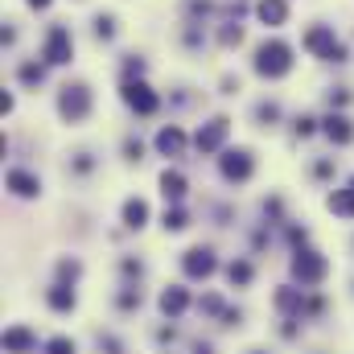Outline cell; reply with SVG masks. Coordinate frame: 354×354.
Listing matches in <instances>:
<instances>
[{"label":"cell","mask_w":354,"mask_h":354,"mask_svg":"<svg viewBox=\"0 0 354 354\" xmlns=\"http://www.w3.org/2000/svg\"><path fill=\"white\" fill-rule=\"evenodd\" d=\"M41 79H46V71H41V66H33V62H29V66H21V83H29V87H33V83H41Z\"/></svg>","instance_id":"cell-23"},{"label":"cell","mask_w":354,"mask_h":354,"mask_svg":"<svg viewBox=\"0 0 354 354\" xmlns=\"http://www.w3.org/2000/svg\"><path fill=\"white\" fill-rule=\"evenodd\" d=\"M46 4H50V0H29V8H46Z\"/></svg>","instance_id":"cell-29"},{"label":"cell","mask_w":354,"mask_h":354,"mask_svg":"<svg viewBox=\"0 0 354 354\" xmlns=\"http://www.w3.org/2000/svg\"><path fill=\"white\" fill-rule=\"evenodd\" d=\"M330 210H334V214H342V218H354V185L330 194Z\"/></svg>","instance_id":"cell-16"},{"label":"cell","mask_w":354,"mask_h":354,"mask_svg":"<svg viewBox=\"0 0 354 354\" xmlns=\"http://www.w3.org/2000/svg\"><path fill=\"white\" fill-rule=\"evenodd\" d=\"M243 41V29L235 25V29H223V46H239Z\"/></svg>","instance_id":"cell-26"},{"label":"cell","mask_w":354,"mask_h":354,"mask_svg":"<svg viewBox=\"0 0 354 354\" xmlns=\"http://www.w3.org/2000/svg\"><path fill=\"white\" fill-rule=\"evenodd\" d=\"M276 305H280V309H301V292L280 288V292H276Z\"/></svg>","instance_id":"cell-21"},{"label":"cell","mask_w":354,"mask_h":354,"mask_svg":"<svg viewBox=\"0 0 354 354\" xmlns=\"http://www.w3.org/2000/svg\"><path fill=\"white\" fill-rule=\"evenodd\" d=\"M252 153L248 149H231V153H223V177L227 181H248L252 177Z\"/></svg>","instance_id":"cell-6"},{"label":"cell","mask_w":354,"mask_h":354,"mask_svg":"<svg viewBox=\"0 0 354 354\" xmlns=\"http://www.w3.org/2000/svg\"><path fill=\"white\" fill-rule=\"evenodd\" d=\"M227 128H231V124H227V120L218 115V120H210L206 128H198V136H194V145H198L202 153H214V149H218V145L227 140Z\"/></svg>","instance_id":"cell-9"},{"label":"cell","mask_w":354,"mask_h":354,"mask_svg":"<svg viewBox=\"0 0 354 354\" xmlns=\"http://www.w3.org/2000/svg\"><path fill=\"white\" fill-rule=\"evenodd\" d=\"M256 12H260V21H264V25H284L288 4H284V0H260V4H256Z\"/></svg>","instance_id":"cell-14"},{"label":"cell","mask_w":354,"mask_h":354,"mask_svg":"<svg viewBox=\"0 0 354 354\" xmlns=\"http://www.w3.org/2000/svg\"><path fill=\"white\" fill-rule=\"evenodd\" d=\"M71 54H75V41H71V29H66V25H54V29L46 33V62H54V66H62V62H71Z\"/></svg>","instance_id":"cell-4"},{"label":"cell","mask_w":354,"mask_h":354,"mask_svg":"<svg viewBox=\"0 0 354 354\" xmlns=\"http://www.w3.org/2000/svg\"><path fill=\"white\" fill-rule=\"evenodd\" d=\"M58 111H62L66 120H87V111H91V91L83 87V83H75V87H62Z\"/></svg>","instance_id":"cell-3"},{"label":"cell","mask_w":354,"mask_h":354,"mask_svg":"<svg viewBox=\"0 0 354 354\" xmlns=\"http://www.w3.org/2000/svg\"><path fill=\"white\" fill-rule=\"evenodd\" d=\"M181 264H185V276H194V280H206V276L214 272V252H210V248H189Z\"/></svg>","instance_id":"cell-8"},{"label":"cell","mask_w":354,"mask_h":354,"mask_svg":"<svg viewBox=\"0 0 354 354\" xmlns=\"http://www.w3.org/2000/svg\"><path fill=\"white\" fill-rule=\"evenodd\" d=\"M227 276H231V284H248V280H252V264L235 260V264L227 268Z\"/></svg>","instance_id":"cell-20"},{"label":"cell","mask_w":354,"mask_h":354,"mask_svg":"<svg viewBox=\"0 0 354 354\" xmlns=\"http://www.w3.org/2000/svg\"><path fill=\"white\" fill-rule=\"evenodd\" d=\"M95 33H99V37H111V33H115V29H111V17H95Z\"/></svg>","instance_id":"cell-25"},{"label":"cell","mask_w":354,"mask_h":354,"mask_svg":"<svg viewBox=\"0 0 354 354\" xmlns=\"http://www.w3.org/2000/svg\"><path fill=\"white\" fill-rule=\"evenodd\" d=\"M161 194H165L169 202H181V194H185V177L177 174V169H165V174H161Z\"/></svg>","instance_id":"cell-18"},{"label":"cell","mask_w":354,"mask_h":354,"mask_svg":"<svg viewBox=\"0 0 354 354\" xmlns=\"http://www.w3.org/2000/svg\"><path fill=\"white\" fill-rule=\"evenodd\" d=\"M50 309H58V313L75 309V292H71L66 284H54V288H50Z\"/></svg>","instance_id":"cell-19"},{"label":"cell","mask_w":354,"mask_h":354,"mask_svg":"<svg viewBox=\"0 0 354 354\" xmlns=\"http://www.w3.org/2000/svg\"><path fill=\"white\" fill-rule=\"evenodd\" d=\"M145 218H149V206H145L140 198H128V202H124V223H128L132 231H140Z\"/></svg>","instance_id":"cell-17"},{"label":"cell","mask_w":354,"mask_h":354,"mask_svg":"<svg viewBox=\"0 0 354 354\" xmlns=\"http://www.w3.org/2000/svg\"><path fill=\"white\" fill-rule=\"evenodd\" d=\"M305 46H309L317 58H326V62H346L342 41H338V37H334V29H326V25H313V29L305 33Z\"/></svg>","instance_id":"cell-2"},{"label":"cell","mask_w":354,"mask_h":354,"mask_svg":"<svg viewBox=\"0 0 354 354\" xmlns=\"http://www.w3.org/2000/svg\"><path fill=\"white\" fill-rule=\"evenodd\" d=\"M181 227H185V210H165V231H181Z\"/></svg>","instance_id":"cell-24"},{"label":"cell","mask_w":354,"mask_h":354,"mask_svg":"<svg viewBox=\"0 0 354 354\" xmlns=\"http://www.w3.org/2000/svg\"><path fill=\"white\" fill-rule=\"evenodd\" d=\"M8 189L21 194V198H33V194L41 189V181H37L33 174H25V169H12V174H8Z\"/></svg>","instance_id":"cell-13"},{"label":"cell","mask_w":354,"mask_h":354,"mask_svg":"<svg viewBox=\"0 0 354 354\" xmlns=\"http://www.w3.org/2000/svg\"><path fill=\"white\" fill-rule=\"evenodd\" d=\"M256 115H260V120H276L280 111H276V103H260V111H256Z\"/></svg>","instance_id":"cell-27"},{"label":"cell","mask_w":354,"mask_h":354,"mask_svg":"<svg viewBox=\"0 0 354 354\" xmlns=\"http://www.w3.org/2000/svg\"><path fill=\"white\" fill-rule=\"evenodd\" d=\"M124 103H128L132 111H140V115H153L161 99H157L153 91L145 87V83H128V87H124Z\"/></svg>","instance_id":"cell-7"},{"label":"cell","mask_w":354,"mask_h":354,"mask_svg":"<svg viewBox=\"0 0 354 354\" xmlns=\"http://www.w3.org/2000/svg\"><path fill=\"white\" fill-rule=\"evenodd\" d=\"M185 305H189V292H185V288H165V292H161V309H165V313H169V317H177V313H185Z\"/></svg>","instance_id":"cell-15"},{"label":"cell","mask_w":354,"mask_h":354,"mask_svg":"<svg viewBox=\"0 0 354 354\" xmlns=\"http://www.w3.org/2000/svg\"><path fill=\"white\" fill-rule=\"evenodd\" d=\"M33 346H37V338H33L25 326H12V330L4 334V351L8 354H25V351H33Z\"/></svg>","instance_id":"cell-11"},{"label":"cell","mask_w":354,"mask_h":354,"mask_svg":"<svg viewBox=\"0 0 354 354\" xmlns=\"http://www.w3.org/2000/svg\"><path fill=\"white\" fill-rule=\"evenodd\" d=\"M309 132H313V120H309V115H301V120H297V136H309Z\"/></svg>","instance_id":"cell-28"},{"label":"cell","mask_w":354,"mask_h":354,"mask_svg":"<svg viewBox=\"0 0 354 354\" xmlns=\"http://www.w3.org/2000/svg\"><path fill=\"white\" fill-rule=\"evenodd\" d=\"M46 354H75V342L71 338H50L46 342Z\"/></svg>","instance_id":"cell-22"},{"label":"cell","mask_w":354,"mask_h":354,"mask_svg":"<svg viewBox=\"0 0 354 354\" xmlns=\"http://www.w3.org/2000/svg\"><path fill=\"white\" fill-rule=\"evenodd\" d=\"M326 136H330L334 145H351L354 140V124L342 115V111H334V115H326Z\"/></svg>","instance_id":"cell-10"},{"label":"cell","mask_w":354,"mask_h":354,"mask_svg":"<svg viewBox=\"0 0 354 354\" xmlns=\"http://www.w3.org/2000/svg\"><path fill=\"white\" fill-rule=\"evenodd\" d=\"M326 260L317 256V252H297V260H292V276L301 280V284H317L322 276H326Z\"/></svg>","instance_id":"cell-5"},{"label":"cell","mask_w":354,"mask_h":354,"mask_svg":"<svg viewBox=\"0 0 354 354\" xmlns=\"http://www.w3.org/2000/svg\"><path fill=\"white\" fill-rule=\"evenodd\" d=\"M157 149H161L165 157H181V149H185V132H181V128H161V132H157Z\"/></svg>","instance_id":"cell-12"},{"label":"cell","mask_w":354,"mask_h":354,"mask_svg":"<svg viewBox=\"0 0 354 354\" xmlns=\"http://www.w3.org/2000/svg\"><path fill=\"white\" fill-rule=\"evenodd\" d=\"M256 71H260L264 79H284V75L292 71V50H288L284 41H264V46L256 50Z\"/></svg>","instance_id":"cell-1"}]
</instances>
